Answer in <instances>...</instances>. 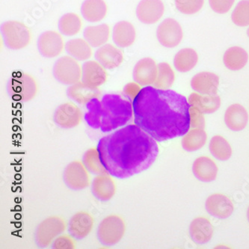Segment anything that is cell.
Masks as SVG:
<instances>
[{"label":"cell","mask_w":249,"mask_h":249,"mask_svg":"<svg viewBox=\"0 0 249 249\" xmlns=\"http://www.w3.org/2000/svg\"><path fill=\"white\" fill-rule=\"evenodd\" d=\"M133 107L135 124L156 141L184 136L191 127L189 102L172 90L143 88Z\"/></svg>","instance_id":"6da1fadb"},{"label":"cell","mask_w":249,"mask_h":249,"mask_svg":"<svg viewBox=\"0 0 249 249\" xmlns=\"http://www.w3.org/2000/svg\"><path fill=\"white\" fill-rule=\"evenodd\" d=\"M97 148L107 172L118 179L147 170L159 154L155 139L136 124L121 127L101 138Z\"/></svg>","instance_id":"7a4b0ae2"},{"label":"cell","mask_w":249,"mask_h":249,"mask_svg":"<svg viewBox=\"0 0 249 249\" xmlns=\"http://www.w3.org/2000/svg\"><path fill=\"white\" fill-rule=\"evenodd\" d=\"M85 120L93 129L103 133L123 127L133 116V102L126 97L107 94L102 98H94L86 104Z\"/></svg>","instance_id":"3957f363"},{"label":"cell","mask_w":249,"mask_h":249,"mask_svg":"<svg viewBox=\"0 0 249 249\" xmlns=\"http://www.w3.org/2000/svg\"><path fill=\"white\" fill-rule=\"evenodd\" d=\"M38 85L34 76L23 71H15L8 83V92L14 101L29 102L37 95Z\"/></svg>","instance_id":"277c9868"},{"label":"cell","mask_w":249,"mask_h":249,"mask_svg":"<svg viewBox=\"0 0 249 249\" xmlns=\"http://www.w3.org/2000/svg\"><path fill=\"white\" fill-rule=\"evenodd\" d=\"M126 233V222L116 214L107 215L97 228V239L105 246H114L123 239Z\"/></svg>","instance_id":"5b68a950"},{"label":"cell","mask_w":249,"mask_h":249,"mask_svg":"<svg viewBox=\"0 0 249 249\" xmlns=\"http://www.w3.org/2000/svg\"><path fill=\"white\" fill-rule=\"evenodd\" d=\"M66 220L59 215L47 217L39 224L35 233V240L39 248L49 247L54 240L66 231Z\"/></svg>","instance_id":"8992f818"},{"label":"cell","mask_w":249,"mask_h":249,"mask_svg":"<svg viewBox=\"0 0 249 249\" xmlns=\"http://www.w3.org/2000/svg\"><path fill=\"white\" fill-rule=\"evenodd\" d=\"M1 33L5 45L14 51L26 48L31 42L30 29L24 23L18 20L5 22L1 26Z\"/></svg>","instance_id":"52a82bcc"},{"label":"cell","mask_w":249,"mask_h":249,"mask_svg":"<svg viewBox=\"0 0 249 249\" xmlns=\"http://www.w3.org/2000/svg\"><path fill=\"white\" fill-rule=\"evenodd\" d=\"M53 75L57 81L72 86L82 80V66L76 58L64 55L58 58L53 67Z\"/></svg>","instance_id":"ba28073f"},{"label":"cell","mask_w":249,"mask_h":249,"mask_svg":"<svg viewBox=\"0 0 249 249\" xmlns=\"http://www.w3.org/2000/svg\"><path fill=\"white\" fill-rule=\"evenodd\" d=\"M83 162L75 160L65 168L63 180L66 186L73 190H83L91 184V176Z\"/></svg>","instance_id":"9c48e42d"},{"label":"cell","mask_w":249,"mask_h":249,"mask_svg":"<svg viewBox=\"0 0 249 249\" xmlns=\"http://www.w3.org/2000/svg\"><path fill=\"white\" fill-rule=\"evenodd\" d=\"M157 37L161 45L167 48H174L181 42L183 37V29L176 19L167 18L159 25Z\"/></svg>","instance_id":"30bf717a"},{"label":"cell","mask_w":249,"mask_h":249,"mask_svg":"<svg viewBox=\"0 0 249 249\" xmlns=\"http://www.w3.org/2000/svg\"><path fill=\"white\" fill-rule=\"evenodd\" d=\"M83 112L81 108L72 102H66L58 106L54 112V122L64 129H72L82 123Z\"/></svg>","instance_id":"8fae6325"},{"label":"cell","mask_w":249,"mask_h":249,"mask_svg":"<svg viewBox=\"0 0 249 249\" xmlns=\"http://www.w3.org/2000/svg\"><path fill=\"white\" fill-rule=\"evenodd\" d=\"M65 47V41L62 35L53 30L44 32L37 40L39 53L46 58H55L60 55Z\"/></svg>","instance_id":"7c38bea8"},{"label":"cell","mask_w":249,"mask_h":249,"mask_svg":"<svg viewBox=\"0 0 249 249\" xmlns=\"http://www.w3.org/2000/svg\"><path fill=\"white\" fill-rule=\"evenodd\" d=\"M94 225V218L90 213L79 211L70 219L68 232L76 240H83L91 233Z\"/></svg>","instance_id":"4fadbf2b"},{"label":"cell","mask_w":249,"mask_h":249,"mask_svg":"<svg viewBox=\"0 0 249 249\" xmlns=\"http://www.w3.org/2000/svg\"><path fill=\"white\" fill-rule=\"evenodd\" d=\"M164 12L162 0H141L136 8V16L144 24H154L161 19Z\"/></svg>","instance_id":"5bb4252c"},{"label":"cell","mask_w":249,"mask_h":249,"mask_svg":"<svg viewBox=\"0 0 249 249\" xmlns=\"http://www.w3.org/2000/svg\"><path fill=\"white\" fill-rule=\"evenodd\" d=\"M205 207L209 214L221 219L230 217L234 211L231 200L221 193H214L209 196L206 201Z\"/></svg>","instance_id":"9a60e30c"},{"label":"cell","mask_w":249,"mask_h":249,"mask_svg":"<svg viewBox=\"0 0 249 249\" xmlns=\"http://www.w3.org/2000/svg\"><path fill=\"white\" fill-rule=\"evenodd\" d=\"M107 78L106 68L97 61H87L82 66L81 81L89 87L98 89L105 84Z\"/></svg>","instance_id":"2e32d148"},{"label":"cell","mask_w":249,"mask_h":249,"mask_svg":"<svg viewBox=\"0 0 249 249\" xmlns=\"http://www.w3.org/2000/svg\"><path fill=\"white\" fill-rule=\"evenodd\" d=\"M158 73V68L152 58H142L133 68V79L140 86L154 85Z\"/></svg>","instance_id":"e0dca14e"},{"label":"cell","mask_w":249,"mask_h":249,"mask_svg":"<svg viewBox=\"0 0 249 249\" xmlns=\"http://www.w3.org/2000/svg\"><path fill=\"white\" fill-rule=\"evenodd\" d=\"M116 191V183L108 172L97 175L91 183V193L99 201H109L115 196Z\"/></svg>","instance_id":"ac0fdd59"},{"label":"cell","mask_w":249,"mask_h":249,"mask_svg":"<svg viewBox=\"0 0 249 249\" xmlns=\"http://www.w3.org/2000/svg\"><path fill=\"white\" fill-rule=\"evenodd\" d=\"M96 59L106 69L118 68L124 62V53L120 47L111 44H106L96 51Z\"/></svg>","instance_id":"d6986e66"},{"label":"cell","mask_w":249,"mask_h":249,"mask_svg":"<svg viewBox=\"0 0 249 249\" xmlns=\"http://www.w3.org/2000/svg\"><path fill=\"white\" fill-rule=\"evenodd\" d=\"M219 77L211 72H201L193 76L191 86L193 90L201 94L215 95L218 92Z\"/></svg>","instance_id":"ffe728a7"},{"label":"cell","mask_w":249,"mask_h":249,"mask_svg":"<svg viewBox=\"0 0 249 249\" xmlns=\"http://www.w3.org/2000/svg\"><path fill=\"white\" fill-rule=\"evenodd\" d=\"M193 172L197 180L209 183L216 179L218 168L212 159L201 156L197 157L193 162Z\"/></svg>","instance_id":"44dd1931"},{"label":"cell","mask_w":249,"mask_h":249,"mask_svg":"<svg viewBox=\"0 0 249 249\" xmlns=\"http://www.w3.org/2000/svg\"><path fill=\"white\" fill-rule=\"evenodd\" d=\"M248 122L249 114L240 104H232L225 111V123L232 131H241L246 127Z\"/></svg>","instance_id":"7402d4cb"},{"label":"cell","mask_w":249,"mask_h":249,"mask_svg":"<svg viewBox=\"0 0 249 249\" xmlns=\"http://www.w3.org/2000/svg\"><path fill=\"white\" fill-rule=\"evenodd\" d=\"M213 233V226L205 217H197L189 226V234L192 240L197 244H205L211 241Z\"/></svg>","instance_id":"603a6c76"},{"label":"cell","mask_w":249,"mask_h":249,"mask_svg":"<svg viewBox=\"0 0 249 249\" xmlns=\"http://www.w3.org/2000/svg\"><path fill=\"white\" fill-rule=\"evenodd\" d=\"M112 38L118 47L127 48L136 41V29L130 22L126 20L118 22L112 30Z\"/></svg>","instance_id":"cb8c5ba5"},{"label":"cell","mask_w":249,"mask_h":249,"mask_svg":"<svg viewBox=\"0 0 249 249\" xmlns=\"http://www.w3.org/2000/svg\"><path fill=\"white\" fill-rule=\"evenodd\" d=\"M105 0H85L81 6V13L85 19L91 23L101 21L107 15Z\"/></svg>","instance_id":"d4e9b609"},{"label":"cell","mask_w":249,"mask_h":249,"mask_svg":"<svg viewBox=\"0 0 249 249\" xmlns=\"http://www.w3.org/2000/svg\"><path fill=\"white\" fill-rule=\"evenodd\" d=\"M68 97L73 101L81 105H86L94 98H98L101 91L98 89L89 87L83 82L70 86L67 91Z\"/></svg>","instance_id":"484cf974"},{"label":"cell","mask_w":249,"mask_h":249,"mask_svg":"<svg viewBox=\"0 0 249 249\" xmlns=\"http://www.w3.org/2000/svg\"><path fill=\"white\" fill-rule=\"evenodd\" d=\"M188 102L192 107H197L203 113L211 114L220 108L221 98L218 94L207 95L193 92L189 96Z\"/></svg>","instance_id":"4316f807"},{"label":"cell","mask_w":249,"mask_h":249,"mask_svg":"<svg viewBox=\"0 0 249 249\" xmlns=\"http://www.w3.org/2000/svg\"><path fill=\"white\" fill-rule=\"evenodd\" d=\"M110 26L107 23L89 26L85 29L84 38L92 47H101L107 44L110 37Z\"/></svg>","instance_id":"83f0119b"},{"label":"cell","mask_w":249,"mask_h":249,"mask_svg":"<svg viewBox=\"0 0 249 249\" xmlns=\"http://www.w3.org/2000/svg\"><path fill=\"white\" fill-rule=\"evenodd\" d=\"M249 61V54L240 47H232L228 49L224 54L223 62L225 67L231 71L243 69Z\"/></svg>","instance_id":"f1b7e54d"},{"label":"cell","mask_w":249,"mask_h":249,"mask_svg":"<svg viewBox=\"0 0 249 249\" xmlns=\"http://www.w3.org/2000/svg\"><path fill=\"white\" fill-rule=\"evenodd\" d=\"M207 142V132L202 128H193L183 136L182 147L186 151L194 152L202 148Z\"/></svg>","instance_id":"f546056e"},{"label":"cell","mask_w":249,"mask_h":249,"mask_svg":"<svg viewBox=\"0 0 249 249\" xmlns=\"http://www.w3.org/2000/svg\"><path fill=\"white\" fill-rule=\"evenodd\" d=\"M65 49L69 55L78 61L89 60L93 55L92 47L86 39H71L65 44Z\"/></svg>","instance_id":"4dcf8cb0"},{"label":"cell","mask_w":249,"mask_h":249,"mask_svg":"<svg viewBox=\"0 0 249 249\" xmlns=\"http://www.w3.org/2000/svg\"><path fill=\"white\" fill-rule=\"evenodd\" d=\"M198 62V55L195 50L184 48L180 50L175 55L174 65L177 71L181 73H186L193 70Z\"/></svg>","instance_id":"1f68e13d"},{"label":"cell","mask_w":249,"mask_h":249,"mask_svg":"<svg viewBox=\"0 0 249 249\" xmlns=\"http://www.w3.org/2000/svg\"><path fill=\"white\" fill-rule=\"evenodd\" d=\"M82 27L83 21L77 14H65L58 22V29L61 34L69 37L77 35L81 31Z\"/></svg>","instance_id":"d6a6232c"},{"label":"cell","mask_w":249,"mask_h":249,"mask_svg":"<svg viewBox=\"0 0 249 249\" xmlns=\"http://www.w3.org/2000/svg\"><path fill=\"white\" fill-rule=\"evenodd\" d=\"M209 149L215 159L221 161H227L231 157L232 147L230 143L223 136L216 135L211 139Z\"/></svg>","instance_id":"836d02e7"},{"label":"cell","mask_w":249,"mask_h":249,"mask_svg":"<svg viewBox=\"0 0 249 249\" xmlns=\"http://www.w3.org/2000/svg\"><path fill=\"white\" fill-rule=\"evenodd\" d=\"M83 162L89 172L93 175L107 173V169L101 162L97 147H91L85 152Z\"/></svg>","instance_id":"e575fe53"},{"label":"cell","mask_w":249,"mask_h":249,"mask_svg":"<svg viewBox=\"0 0 249 249\" xmlns=\"http://www.w3.org/2000/svg\"><path fill=\"white\" fill-rule=\"evenodd\" d=\"M158 73L154 86L156 89L168 90L175 82V75L170 65L166 62H161L157 65Z\"/></svg>","instance_id":"d590c367"},{"label":"cell","mask_w":249,"mask_h":249,"mask_svg":"<svg viewBox=\"0 0 249 249\" xmlns=\"http://www.w3.org/2000/svg\"><path fill=\"white\" fill-rule=\"evenodd\" d=\"M232 21L240 27L249 26V0H242L235 7L231 15Z\"/></svg>","instance_id":"8d00e7d4"},{"label":"cell","mask_w":249,"mask_h":249,"mask_svg":"<svg viewBox=\"0 0 249 249\" xmlns=\"http://www.w3.org/2000/svg\"><path fill=\"white\" fill-rule=\"evenodd\" d=\"M204 0H175V6L180 13L194 15L201 11Z\"/></svg>","instance_id":"74e56055"},{"label":"cell","mask_w":249,"mask_h":249,"mask_svg":"<svg viewBox=\"0 0 249 249\" xmlns=\"http://www.w3.org/2000/svg\"><path fill=\"white\" fill-rule=\"evenodd\" d=\"M76 243L75 238L71 234H61L54 240L53 248L55 249H74Z\"/></svg>","instance_id":"f35d334b"},{"label":"cell","mask_w":249,"mask_h":249,"mask_svg":"<svg viewBox=\"0 0 249 249\" xmlns=\"http://www.w3.org/2000/svg\"><path fill=\"white\" fill-rule=\"evenodd\" d=\"M189 114H190V126L193 129V128L204 129L206 122L204 113L197 107L190 106Z\"/></svg>","instance_id":"ab89813d"},{"label":"cell","mask_w":249,"mask_h":249,"mask_svg":"<svg viewBox=\"0 0 249 249\" xmlns=\"http://www.w3.org/2000/svg\"><path fill=\"white\" fill-rule=\"evenodd\" d=\"M235 0H209V3L213 11L220 15L229 12Z\"/></svg>","instance_id":"60d3db41"},{"label":"cell","mask_w":249,"mask_h":249,"mask_svg":"<svg viewBox=\"0 0 249 249\" xmlns=\"http://www.w3.org/2000/svg\"><path fill=\"white\" fill-rule=\"evenodd\" d=\"M141 86L140 85L138 84L137 83H128L127 85L125 86L124 89V94L126 98L129 99V101L133 102V100L136 98V96L139 94V93L141 91Z\"/></svg>","instance_id":"b9f144b4"},{"label":"cell","mask_w":249,"mask_h":249,"mask_svg":"<svg viewBox=\"0 0 249 249\" xmlns=\"http://www.w3.org/2000/svg\"><path fill=\"white\" fill-rule=\"evenodd\" d=\"M247 217H248V220H249V208H248V211H247Z\"/></svg>","instance_id":"7bdbcfd3"},{"label":"cell","mask_w":249,"mask_h":249,"mask_svg":"<svg viewBox=\"0 0 249 249\" xmlns=\"http://www.w3.org/2000/svg\"><path fill=\"white\" fill-rule=\"evenodd\" d=\"M247 35H248V36H249V29H248V30H247Z\"/></svg>","instance_id":"ee69618b"}]
</instances>
